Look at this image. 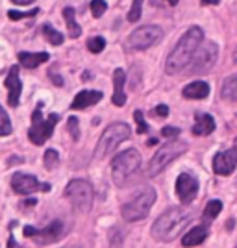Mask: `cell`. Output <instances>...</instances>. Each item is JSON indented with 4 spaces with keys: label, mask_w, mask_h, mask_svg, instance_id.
Wrapping results in <instances>:
<instances>
[{
    "label": "cell",
    "mask_w": 237,
    "mask_h": 248,
    "mask_svg": "<svg viewBox=\"0 0 237 248\" xmlns=\"http://www.w3.org/2000/svg\"><path fill=\"white\" fill-rule=\"evenodd\" d=\"M215 130V119L207 113H196L193 135H209Z\"/></svg>",
    "instance_id": "cell-18"
},
{
    "label": "cell",
    "mask_w": 237,
    "mask_h": 248,
    "mask_svg": "<svg viewBox=\"0 0 237 248\" xmlns=\"http://www.w3.org/2000/svg\"><path fill=\"white\" fill-rule=\"evenodd\" d=\"M71 248H76V247H71Z\"/></svg>",
    "instance_id": "cell-43"
},
{
    "label": "cell",
    "mask_w": 237,
    "mask_h": 248,
    "mask_svg": "<svg viewBox=\"0 0 237 248\" xmlns=\"http://www.w3.org/2000/svg\"><path fill=\"white\" fill-rule=\"evenodd\" d=\"M43 161H45V167L52 170V169H56V167L60 165V154L56 152V150H52L48 148L47 152H45V157H43Z\"/></svg>",
    "instance_id": "cell-27"
},
{
    "label": "cell",
    "mask_w": 237,
    "mask_h": 248,
    "mask_svg": "<svg viewBox=\"0 0 237 248\" xmlns=\"http://www.w3.org/2000/svg\"><path fill=\"white\" fill-rule=\"evenodd\" d=\"M48 189H50V186H48V184H43V186H41V191H48Z\"/></svg>",
    "instance_id": "cell-40"
},
{
    "label": "cell",
    "mask_w": 237,
    "mask_h": 248,
    "mask_svg": "<svg viewBox=\"0 0 237 248\" xmlns=\"http://www.w3.org/2000/svg\"><path fill=\"white\" fill-rule=\"evenodd\" d=\"M102 100V93L100 91H80L74 96L71 108L72 109H85L89 106H95Z\"/></svg>",
    "instance_id": "cell-16"
},
{
    "label": "cell",
    "mask_w": 237,
    "mask_h": 248,
    "mask_svg": "<svg viewBox=\"0 0 237 248\" xmlns=\"http://www.w3.org/2000/svg\"><path fill=\"white\" fill-rule=\"evenodd\" d=\"M156 202V191L152 187H144L141 193H137L130 202H126L121 209L123 218L126 222H137V220H143L150 207L154 206Z\"/></svg>",
    "instance_id": "cell-5"
},
{
    "label": "cell",
    "mask_w": 237,
    "mask_h": 248,
    "mask_svg": "<svg viewBox=\"0 0 237 248\" xmlns=\"http://www.w3.org/2000/svg\"><path fill=\"white\" fill-rule=\"evenodd\" d=\"M124 82H126V74L123 69H115L113 71V98L111 102L115 106H124L126 104V94H124Z\"/></svg>",
    "instance_id": "cell-17"
},
{
    "label": "cell",
    "mask_w": 237,
    "mask_h": 248,
    "mask_svg": "<svg viewBox=\"0 0 237 248\" xmlns=\"http://www.w3.org/2000/svg\"><path fill=\"white\" fill-rule=\"evenodd\" d=\"M11 187L15 193L19 195H30L33 191L41 189V184L37 182V178L32 174H22V172H15L11 178Z\"/></svg>",
    "instance_id": "cell-14"
},
{
    "label": "cell",
    "mask_w": 237,
    "mask_h": 248,
    "mask_svg": "<svg viewBox=\"0 0 237 248\" xmlns=\"http://www.w3.org/2000/svg\"><path fill=\"white\" fill-rule=\"evenodd\" d=\"M19 62H21L22 67H26V69H35V67H39L41 63L48 62V54L47 52H19Z\"/></svg>",
    "instance_id": "cell-19"
},
{
    "label": "cell",
    "mask_w": 237,
    "mask_h": 248,
    "mask_svg": "<svg viewBox=\"0 0 237 248\" xmlns=\"http://www.w3.org/2000/svg\"><path fill=\"white\" fill-rule=\"evenodd\" d=\"M156 115H158V117H167V115H169V108H167L165 104H159V106L156 108Z\"/></svg>",
    "instance_id": "cell-35"
},
{
    "label": "cell",
    "mask_w": 237,
    "mask_h": 248,
    "mask_svg": "<svg viewBox=\"0 0 237 248\" xmlns=\"http://www.w3.org/2000/svg\"><path fill=\"white\" fill-rule=\"evenodd\" d=\"M67 130H69V134L74 141H78L80 139V130H78V119L76 117H69V121H67Z\"/></svg>",
    "instance_id": "cell-32"
},
{
    "label": "cell",
    "mask_w": 237,
    "mask_h": 248,
    "mask_svg": "<svg viewBox=\"0 0 237 248\" xmlns=\"http://www.w3.org/2000/svg\"><path fill=\"white\" fill-rule=\"evenodd\" d=\"M58 121H60V115L58 113L48 115V119L45 121L41 109L39 108L33 109V113H32V128L28 130V139L37 146L45 145L52 137V134H54V128H56Z\"/></svg>",
    "instance_id": "cell-7"
},
{
    "label": "cell",
    "mask_w": 237,
    "mask_h": 248,
    "mask_svg": "<svg viewBox=\"0 0 237 248\" xmlns=\"http://www.w3.org/2000/svg\"><path fill=\"white\" fill-rule=\"evenodd\" d=\"M39 13V10H32V11H15L10 10L8 11V17L11 21H19V19H28V17H35Z\"/></svg>",
    "instance_id": "cell-30"
},
{
    "label": "cell",
    "mask_w": 237,
    "mask_h": 248,
    "mask_svg": "<svg viewBox=\"0 0 237 248\" xmlns=\"http://www.w3.org/2000/svg\"><path fill=\"white\" fill-rule=\"evenodd\" d=\"M130 135H132V130H130L128 124H124V123L110 124V126L104 130V134L100 135L98 143H96L95 157H96V159H104L108 154H111L121 143H124Z\"/></svg>",
    "instance_id": "cell-3"
},
{
    "label": "cell",
    "mask_w": 237,
    "mask_h": 248,
    "mask_svg": "<svg viewBox=\"0 0 237 248\" xmlns=\"http://www.w3.org/2000/svg\"><path fill=\"white\" fill-rule=\"evenodd\" d=\"M182 94L189 100H202L209 94V85L206 82H191L184 87Z\"/></svg>",
    "instance_id": "cell-20"
},
{
    "label": "cell",
    "mask_w": 237,
    "mask_h": 248,
    "mask_svg": "<svg viewBox=\"0 0 237 248\" xmlns=\"http://www.w3.org/2000/svg\"><path fill=\"white\" fill-rule=\"evenodd\" d=\"M161 135L167 137V139L178 137L180 135V128H176V126H165V128H161Z\"/></svg>",
    "instance_id": "cell-34"
},
{
    "label": "cell",
    "mask_w": 237,
    "mask_h": 248,
    "mask_svg": "<svg viewBox=\"0 0 237 248\" xmlns=\"http://www.w3.org/2000/svg\"><path fill=\"white\" fill-rule=\"evenodd\" d=\"M35 202H37V200H35V198H32V200H26V202H24V204H22V206H33V204H35Z\"/></svg>",
    "instance_id": "cell-39"
},
{
    "label": "cell",
    "mask_w": 237,
    "mask_h": 248,
    "mask_svg": "<svg viewBox=\"0 0 237 248\" xmlns=\"http://www.w3.org/2000/svg\"><path fill=\"white\" fill-rule=\"evenodd\" d=\"M8 248H21V247H19V245L15 243V239L10 237V239H8Z\"/></svg>",
    "instance_id": "cell-37"
},
{
    "label": "cell",
    "mask_w": 237,
    "mask_h": 248,
    "mask_svg": "<svg viewBox=\"0 0 237 248\" xmlns=\"http://www.w3.org/2000/svg\"><path fill=\"white\" fill-rule=\"evenodd\" d=\"M63 237V224L60 220H54L52 224H48L43 230H35V233L32 235V239L37 243V245H52L56 241H60Z\"/></svg>",
    "instance_id": "cell-13"
},
{
    "label": "cell",
    "mask_w": 237,
    "mask_h": 248,
    "mask_svg": "<svg viewBox=\"0 0 237 248\" xmlns=\"http://www.w3.org/2000/svg\"><path fill=\"white\" fill-rule=\"evenodd\" d=\"M219 58V46L213 41L200 43V46L196 48L193 60L189 63V73L191 74H204L207 73Z\"/></svg>",
    "instance_id": "cell-10"
},
{
    "label": "cell",
    "mask_w": 237,
    "mask_h": 248,
    "mask_svg": "<svg viewBox=\"0 0 237 248\" xmlns=\"http://www.w3.org/2000/svg\"><path fill=\"white\" fill-rule=\"evenodd\" d=\"M13 4H17V6H28L32 2H35V0H11Z\"/></svg>",
    "instance_id": "cell-36"
},
{
    "label": "cell",
    "mask_w": 237,
    "mask_h": 248,
    "mask_svg": "<svg viewBox=\"0 0 237 248\" xmlns=\"http://www.w3.org/2000/svg\"><path fill=\"white\" fill-rule=\"evenodd\" d=\"M221 96L226 100H232V102H237V78H228L226 82L222 83Z\"/></svg>",
    "instance_id": "cell-23"
},
{
    "label": "cell",
    "mask_w": 237,
    "mask_h": 248,
    "mask_svg": "<svg viewBox=\"0 0 237 248\" xmlns=\"http://www.w3.org/2000/svg\"><path fill=\"white\" fill-rule=\"evenodd\" d=\"M63 19H65V24L69 28V35H71L72 39H76V37L82 35V28L78 26V22L74 19V10L72 8H65L63 10Z\"/></svg>",
    "instance_id": "cell-22"
},
{
    "label": "cell",
    "mask_w": 237,
    "mask_h": 248,
    "mask_svg": "<svg viewBox=\"0 0 237 248\" xmlns=\"http://www.w3.org/2000/svg\"><path fill=\"white\" fill-rule=\"evenodd\" d=\"M204 41V31L198 26H191L189 30L182 35V39L176 43L173 52L169 54L165 62V73L167 74H178L186 69L191 63L195 56L196 48L200 46V43Z\"/></svg>",
    "instance_id": "cell-1"
},
{
    "label": "cell",
    "mask_w": 237,
    "mask_h": 248,
    "mask_svg": "<svg viewBox=\"0 0 237 248\" xmlns=\"http://www.w3.org/2000/svg\"><path fill=\"white\" fill-rule=\"evenodd\" d=\"M236 143H237V139H236Z\"/></svg>",
    "instance_id": "cell-44"
},
{
    "label": "cell",
    "mask_w": 237,
    "mask_h": 248,
    "mask_svg": "<svg viewBox=\"0 0 237 248\" xmlns=\"http://www.w3.org/2000/svg\"><path fill=\"white\" fill-rule=\"evenodd\" d=\"M222 211V202L221 200H209L204 207V218H209V220H213V218L219 217V213Z\"/></svg>",
    "instance_id": "cell-24"
},
{
    "label": "cell",
    "mask_w": 237,
    "mask_h": 248,
    "mask_svg": "<svg viewBox=\"0 0 237 248\" xmlns=\"http://www.w3.org/2000/svg\"><path fill=\"white\" fill-rule=\"evenodd\" d=\"M186 150L187 143L180 141V139H174V141L163 145L154 154V157L150 159V163H148V176H158L161 170H165L174 159H178L182 154H186Z\"/></svg>",
    "instance_id": "cell-6"
},
{
    "label": "cell",
    "mask_w": 237,
    "mask_h": 248,
    "mask_svg": "<svg viewBox=\"0 0 237 248\" xmlns=\"http://www.w3.org/2000/svg\"><path fill=\"white\" fill-rule=\"evenodd\" d=\"M236 248H237V247H236Z\"/></svg>",
    "instance_id": "cell-45"
},
{
    "label": "cell",
    "mask_w": 237,
    "mask_h": 248,
    "mask_svg": "<svg viewBox=\"0 0 237 248\" xmlns=\"http://www.w3.org/2000/svg\"><path fill=\"white\" fill-rule=\"evenodd\" d=\"M198 193V182L195 176L182 172L176 180V195L182 200V204H189Z\"/></svg>",
    "instance_id": "cell-11"
},
{
    "label": "cell",
    "mask_w": 237,
    "mask_h": 248,
    "mask_svg": "<svg viewBox=\"0 0 237 248\" xmlns=\"http://www.w3.org/2000/svg\"><path fill=\"white\" fill-rule=\"evenodd\" d=\"M141 8H143V0H134V2H132V10L128 11V21L130 22L139 21V17H141Z\"/></svg>",
    "instance_id": "cell-29"
},
{
    "label": "cell",
    "mask_w": 237,
    "mask_h": 248,
    "mask_svg": "<svg viewBox=\"0 0 237 248\" xmlns=\"http://www.w3.org/2000/svg\"><path fill=\"white\" fill-rule=\"evenodd\" d=\"M191 220V211L186 207H171L167 209L163 215L156 218L152 224V237L159 243H171L174 241L180 232L187 226V222Z\"/></svg>",
    "instance_id": "cell-2"
},
{
    "label": "cell",
    "mask_w": 237,
    "mask_h": 248,
    "mask_svg": "<svg viewBox=\"0 0 237 248\" xmlns=\"http://www.w3.org/2000/svg\"><path fill=\"white\" fill-rule=\"evenodd\" d=\"M237 167V146L213 157V172L217 176H230Z\"/></svg>",
    "instance_id": "cell-12"
},
{
    "label": "cell",
    "mask_w": 237,
    "mask_h": 248,
    "mask_svg": "<svg viewBox=\"0 0 237 248\" xmlns=\"http://www.w3.org/2000/svg\"><path fill=\"white\" fill-rule=\"evenodd\" d=\"M134 119H135V123H137V132H139V134H146V132H148V124L144 123L143 111H141V109H137V111H135Z\"/></svg>",
    "instance_id": "cell-33"
},
{
    "label": "cell",
    "mask_w": 237,
    "mask_h": 248,
    "mask_svg": "<svg viewBox=\"0 0 237 248\" xmlns=\"http://www.w3.org/2000/svg\"><path fill=\"white\" fill-rule=\"evenodd\" d=\"M89 8H91V13H93V17H102L104 11L108 10V4H106L104 0H93Z\"/></svg>",
    "instance_id": "cell-31"
},
{
    "label": "cell",
    "mask_w": 237,
    "mask_h": 248,
    "mask_svg": "<svg viewBox=\"0 0 237 248\" xmlns=\"http://www.w3.org/2000/svg\"><path fill=\"white\" fill-rule=\"evenodd\" d=\"M167 2H169L171 6H176V4H178V0H167Z\"/></svg>",
    "instance_id": "cell-41"
},
{
    "label": "cell",
    "mask_w": 237,
    "mask_h": 248,
    "mask_svg": "<svg viewBox=\"0 0 237 248\" xmlns=\"http://www.w3.org/2000/svg\"><path fill=\"white\" fill-rule=\"evenodd\" d=\"M104 46H106V41H104V37H100V35L91 37V39L87 41V48L93 52V54H100V52L104 50Z\"/></svg>",
    "instance_id": "cell-28"
},
{
    "label": "cell",
    "mask_w": 237,
    "mask_h": 248,
    "mask_svg": "<svg viewBox=\"0 0 237 248\" xmlns=\"http://www.w3.org/2000/svg\"><path fill=\"white\" fill-rule=\"evenodd\" d=\"M65 197L71 200L74 209L87 213L93 206V187L85 180H72L65 187Z\"/></svg>",
    "instance_id": "cell-8"
},
{
    "label": "cell",
    "mask_w": 237,
    "mask_h": 248,
    "mask_svg": "<svg viewBox=\"0 0 237 248\" xmlns=\"http://www.w3.org/2000/svg\"><path fill=\"white\" fill-rule=\"evenodd\" d=\"M11 121L8 113H6V109L0 106V137H4V135H10L11 134Z\"/></svg>",
    "instance_id": "cell-26"
},
{
    "label": "cell",
    "mask_w": 237,
    "mask_h": 248,
    "mask_svg": "<svg viewBox=\"0 0 237 248\" xmlns=\"http://www.w3.org/2000/svg\"><path fill=\"white\" fill-rule=\"evenodd\" d=\"M163 35V30L159 26H154V24H146V26H139L135 28L128 39H126V46L130 50H146L150 46H154L156 43L161 39Z\"/></svg>",
    "instance_id": "cell-9"
},
{
    "label": "cell",
    "mask_w": 237,
    "mask_h": 248,
    "mask_svg": "<svg viewBox=\"0 0 237 248\" xmlns=\"http://www.w3.org/2000/svg\"><path fill=\"white\" fill-rule=\"evenodd\" d=\"M43 33H45L47 41L50 43V45H56V46H58V45H62L63 39H65V37H63L62 33H60V31L54 30V28H52L50 24H45V26H43Z\"/></svg>",
    "instance_id": "cell-25"
},
{
    "label": "cell",
    "mask_w": 237,
    "mask_h": 248,
    "mask_svg": "<svg viewBox=\"0 0 237 248\" xmlns=\"http://www.w3.org/2000/svg\"><path fill=\"white\" fill-rule=\"evenodd\" d=\"M207 237V228L206 226H195L191 228L189 232H187L184 239H182V245L186 248H191V247H198V245H202Z\"/></svg>",
    "instance_id": "cell-21"
},
{
    "label": "cell",
    "mask_w": 237,
    "mask_h": 248,
    "mask_svg": "<svg viewBox=\"0 0 237 248\" xmlns=\"http://www.w3.org/2000/svg\"><path fill=\"white\" fill-rule=\"evenodd\" d=\"M141 165V154L135 148H128L115 155L111 161V176L117 186H124L132 176L137 172V169Z\"/></svg>",
    "instance_id": "cell-4"
},
{
    "label": "cell",
    "mask_w": 237,
    "mask_h": 248,
    "mask_svg": "<svg viewBox=\"0 0 237 248\" xmlns=\"http://www.w3.org/2000/svg\"><path fill=\"white\" fill-rule=\"evenodd\" d=\"M6 87L10 91V96H8V102H10L11 108H17L19 106V98H21V91H22V82L19 78V65H13L8 73V78H6Z\"/></svg>",
    "instance_id": "cell-15"
},
{
    "label": "cell",
    "mask_w": 237,
    "mask_h": 248,
    "mask_svg": "<svg viewBox=\"0 0 237 248\" xmlns=\"http://www.w3.org/2000/svg\"><path fill=\"white\" fill-rule=\"evenodd\" d=\"M204 6H211V4H219V0H202Z\"/></svg>",
    "instance_id": "cell-38"
},
{
    "label": "cell",
    "mask_w": 237,
    "mask_h": 248,
    "mask_svg": "<svg viewBox=\"0 0 237 248\" xmlns=\"http://www.w3.org/2000/svg\"><path fill=\"white\" fill-rule=\"evenodd\" d=\"M234 60L237 62V48H236V52H234Z\"/></svg>",
    "instance_id": "cell-42"
}]
</instances>
